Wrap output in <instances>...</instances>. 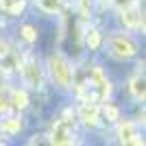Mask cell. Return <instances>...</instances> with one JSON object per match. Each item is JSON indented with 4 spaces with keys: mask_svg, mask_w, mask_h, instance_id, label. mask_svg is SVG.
Listing matches in <instances>:
<instances>
[{
    "mask_svg": "<svg viewBox=\"0 0 146 146\" xmlns=\"http://www.w3.org/2000/svg\"><path fill=\"white\" fill-rule=\"evenodd\" d=\"M48 66H50V74H52V79H55L57 85L59 87H70V83H72V70H70V66L63 61V57L52 55L48 59Z\"/></svg>",
    "mask_w": 146,
    "mask_h": 146,
    "instance_id": "obj_1",
    "label": "cell"
},
{
    "mask_svg": "<svg viewBox=\"0 0 146 146\" xmlns=\"http://www.w3.org/2000/svg\"><path fill=\"white\" fill-rule=\"evenodd\" d=\"M135 44L124 35H116L111 39V55L118 57V59H131L135 55Z\"/></svg>",
    "mask_w": 146,
    "mask_h": 146,
    "instance_id": "obj_2",
    "label": "cell"
},
{
    "mask_svg": "<svg viewBox=\"0 0 146 146\" xmlns=\"http://www.w3.org/2000/svg\"><path fill=\"white\" fill-rule=\"evenodd\" d=\"M22 76H24L26 85L29 87H39L42 85V72H39V66L37 61L33 59L31 55H26V61L22 66Z\"/></svg>",
    "mask_w": 146,
    "mask_h": 146,
    "instance_id": "obj_3",
    "label": "cell"
},
{
    "mask_svg": "<svg viewBox=\"0 0 146 146\" xmlns=\"http://www.w3.org/2000/svg\"><path fill=\"white\" fill-rule=\"evenodd\" d=\"M122 22L129 26V29H142L144 31V18L137 7H129V9H122Z\"/></svg>",
    "mask_w": 146,
    "mask_h": 146,
    "instance_id": "obj_4",
    "label": "cell"
},
{
    "mask_svg": "<svg viewBox=\"0 0 146 146\" xmlns=\"http://www.w3.org/2000/svg\"><path fill=\"white\" fill-rule=\"evenodd\" d=\"M50 142H52V144H72V133H70V129L66 127V122L55 124L52 135H50Z\"/></svg>",
    "mask_w": 146,
    "mask_h": 146,
    "instance_id": "obj_5",
    "label": "cell"
},
{
    "mask_svg": "<svg viewBox=\"0 0 146 146\" xmlns=\"http://www.w3.org/2000/svg\"><path fill=\"white\" fill-rule=\"evenodd\" d=\"M120 140L124 144H144V140L135 131V124H131V122H124L120 127Z\"/></svg>",
    "mask_w": 146,
    "mask_h": 146,
    "instance_id": "obj_6",
    "label": "cell"
},
{
    "mask_svg": "<svg viewBox=\"0 0 146 146\" xmlns=\"http://www.w3.org/2000/svg\"><path fill=\"white\" fill-rule=\"evenodd\" d=\"M81 120L85 122L87 127H98V109L94 103H85L81 107Z\"/></svg>",
    "mask_w": 146,
    "mask_h": 146,
    "instance_id": "obj_7",
    "label": "cell"
},
{
    "mask_svg": "<svg viewBox=\"0 0 146 146\" xmlns=\"http://www.w3.org/2000/svg\"><path fill=\"white\" fill-rule=\"evenodd\" d=\"M131 92L137 100H144V76H135L131 81Z\"/></svg>",
    "mask_w": 146,
    "mask_h": 146,
    "instance_id": "obj_8",
    "label": "cell"
},
{
    "mask_svg": "<svg viewBox=\"0 0 146 146\" xmlns=\"http://www.w3.org/2000/svg\"><path fill=\"white\" fill-rule=\"evenodd\" d=\"M85 44H87L90 50H96L98 46H100V33H98L96 29H90L87 35H85Z\"/></svg>",
    "mask_w": 146,
    "mask_h": 146,
    "instance_id": "obj_9",
    "label": "cell"
},
{
    "mask_svg": "<svg viewBox=\"0 0 146 146\" xmlns=\"http://www.w3.org/2000/svg\"><path fill=\"white\" fill-rule=\"evenodd\" d=\"M103 116L107 118L109 122H118V120H120V111H118L113 105H105V107H103Z\"/></svg>",
    "mask_w": 146,
    "mask_h": 146,
    "instance_id": "obj_10",
    "label": "cell"
},
{
    "mask_svg": "<svg viewBox=\"0 0 146 146\" xmlns=\"http://www.w3.org/2000/svg\"><path fill=\"white\" fill-rule=\"evenodd\" d=\"M13 105L20 107V109H24L29 105V94L26 92H13Z\"/></svg>",
    "mask_w": 146,
    "mask_h": 146,
    "instance_id": "obj_11",
    "label": "cell"
},
{
    "mask_svg": "<svg viewBox=\"0 0 146 146\" xmlns=\"http://www.w3.org/2000/svg\"><path fill=\"white\" fill-rule=\"evenodd\" d=\"M59 5H61V0H39V7H42L46 13L59 11Z\"/></svg>",
    "mask_w": 146,
    "mask_h": 146,
    "instance_id": "obj_12",
    "label": "cell"
},
{
    "mask_svg": "<svg viewBox=\"0 0 146 146\" xmlns=\"http://www.w3.org/2000/svg\"><path fill=\"white\" fill-rule=\"evenodd\" d=\"M20 129H22V124H20V120H15V118H11V120H7L5 124H2V131H7V133H20Z\"/></svg>",
    "mask_w": 146,
    "mask_h": 146,
    "instance_id": "obj_13",
    "label": "cell"
},
{
    "mask_svg": "<svg viewBox=\"0 0 146 146\" xmlns=\"http://www.w3.org/2000/svg\"><path fill=\"white\" fill-rule=\"evenodd\" d=\"M22 37H24L26 42H35V39H37V31L33 29L31 24H24V26H22Z\"/></svg>",
    "mask_w": 146,
    "mask_h": 146,
    "instance_id": "obj_14",
    "label": "cell"
},
{
    "mask_svg": "<svg viewBox=\"0 0 146 146\" xmlns=\"http://www.w3.org/2000/svg\"><path fill=\"white\" fill-rule=\"evenodd\" d=\"M113 5L118 7V9H129V7H133V5H137V0H113Z\"/></svg>",
    "mask_w": 146,
    "mask_h": 146,
    "instance_id": "obj_15",
    "label": "cell"
},
{
    "mask_svg": "<svg viewBox=\"0 0 146 146\" xmlns=\"http://www.w3.org/2000/svg\"><path fill=\"white\" fill-rule=\"evenodd\" d=\"M24 5H26L24 0H15V2L11 5V9H9V13H11V15H18V13L24 9Z\"/></svg>",
    "mask_w": 146,
    "mask_h": 146,
    "instance_id": "obj_16",
    "label": "cell"
},
{
    "mask_svg": "<svg viewBox=\"0 0 146 146\" xmlns=\"http://www.w3.org/2000/svg\"><path fill=\"white\" fill-rule=\"evenodd\" d=\"M90 7H92V0H79V11H81L83 18L90 13Z\"/></svg>",
    "mask_w": 146,
    "mask_h": 146,
    "instance_id": "obj_17",
    "label": "cell"
},
{
    "mask_svg": "<svg viewBox=\"0 0 146 146\" xmlns=\"http://www.w3.org/2000/svg\"><path fill=\"white\" fill-rule=\"evenodd\" d=\"M13 2H15V0H0V9H2V11H9Z\"/></svg>",
    "mask_w": 146,
    "mask_h": 146,
    "instance_id": "obj_18",
    "label": "cell"
},
{
    "mask_svg": "<svg viewBox=\"0 0 146 146\" xmlns=\"http://www.w3.org/2000/svg\"><path fill=\"white\" fill-rule=\"evenodd\" d=\"M9 109H11V105L7 103L5 98H0V111H9Z\"/></svg>",
    "mask_w": 146,
    "mask_h": 146,
    "instance_id": "obj_19",
    "label": "cell"
},
{
    "mask_svg": "<svg viewBox=\"0 0 146 146\" xmlns=\"http://www.w3.org/2000/svg\"><path fill=\"white\" fill-rule=\"evenodd\" d=\"M5 52H7V50H5V44H0V57L5 55Z\"/></svg>",
    "mask_w": 146,
    "mask_h": 146,
    "instance_id": "obj_20",
    "label": "cell"
}]
</instances>
